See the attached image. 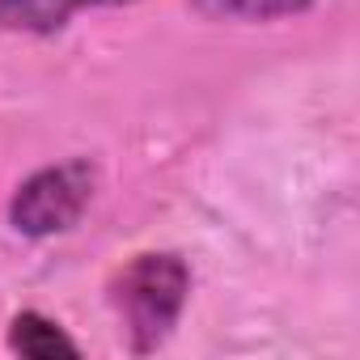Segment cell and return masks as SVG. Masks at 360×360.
I'll return each mask as SVG.
<instances>
[{
    "label": "cell",
    "instance_id": "cell-5",
    "mask_svg": "<svg viewBox=\"0 0 360 360\" xmlns=\"http://www.w3.org/2000/svg\"><path fill=\"white\" fill-rule=\"evenodd\" d=\"M318 0H191V9L208 22H280L309 13Z\"/></svg>",
    "mask_w": 360,
    "mask_h": 360
},
{
    "label": "cell",
    "instance_id": "cell-1",
    "mask_svg": "<svg viewBox=\"0 0 360 360\" xmlns=\"http://www.w3.org/2000/svg\"><path fill=\"white\" fill-rule=\"evenodd\" d=\"M106 301L123 322L127 347L136 356L157 352L191 301V263L174 250L131 255L106 284Z\"/></svg>",
    "mask_w": 360,
    "mask_h": 360
},
{
    "label": "cell",
    "instance_id": "cell-2",
    "mask_svg": "<svg viewBox=\"0 0 360 360\" xmlns=\"http://www.w3.org/2000/svg\"><path fill=\"white\" fill-rule=\"evenodd\" d=\"M94 195H98V165H89L85 157H72L22 178L18 191L9 195L5 217L18 238L43 242V238L68 233L89 212Z\"/></svg>",
    "mask_w": 360,
    "mask_h": 360
},
{
    "label": "cell",
    "instance_id": "cell-4",
    "mask_svg": "<svg viewBox=\"0 0 360 360\" xmlns=\"http://www.w3.org/2000/svg\"><path fill=\"white\" fill-rule=\"evenodd\" d=\"M9 352L26 356V360H77L81 347L77 339L47 314L39 309H22L13 322H9V335H5Z\"/></svg>",
    "mask_w": 360,
    "mask_h": 360
},
{
    "label": "cell",
    "instance_id": "cell-3",
    "mask_svg": "<svg viewBox=\"0 0 360 360\" xmlns=\"http://www.w3.org/2000/svg\"><path fill=\"white\" fill-rule=\"evenodd\" d=\"M131 0H0V30L5 34H56L89 9H115Z\"/></svg>",
    "mask_w": 360,
    "mask_h": 360
}]
</instances>
